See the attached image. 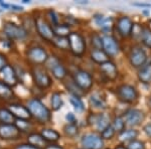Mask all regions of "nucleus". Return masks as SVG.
<instances>
[{"instance_id": "nucleus-1", "label": "nucleus", "mask_w": 151, "mask_h": 149, "mask_svg": "<svg viewBox=\"0 0 151 149\" xmlns=\"http://www.w3.org/2000/svg\"><path fill=\"white\" fill-rule=\"evenodd\" d=\"M26 107L28 108L35 120L40 124H47L52 120V112L42 102L37 98H30L26 102Z\"/></svg>"}, {"instance_id": "nucleus-2", "label": "nucleus", "mask_w": 151, "mask_h": 149, "mask_svg": "<svg viewBox=\"0 0 151 149\" xmlns=\"http://www.w3.org/2000/svg\"><path fill=\"white\" fill-rule=\"evenodd\" d=\"M2 35L13 42H18L27 40L29 32L21 24L5 20L2 23Z\"/></svg>"}, {"instance_id": "nucleus-3", "label": "nucleus", "mask_w": 151, "mask_h": 149, "mask_svg": "<svg viewBox=\"0 0 151 149\" xmlns=\"http://www.w3.org/2000/svg\"><path fill=\"white\" fill-rule=\"evenodd\" d=\"M30 75L35 86L41 90H47L52 87V80L45 67L42 66H32L30 70Z\"/></svg>"}, {"instance_id": "nucleus-4", "label": "nucleus", "mask_w": 151, "mask_h": 149, "mask_svg": "<svg viewBox=\"0 0 151 149\" xmlns=\"http://www.w3.org/2000/svg\"><path fill=\"white\" fill-rule=\"evenodd\" d=\"M33 19H35V28L37 35L43 40L47 41V42H52L53 38L55 37V35L53 32V27L47 20V18L38 15Z\"/></svg>"}, {"instance_id": "nucleus-5", "label": "nucleus", "mask_w": 151, "mask_h": 149, "mask_svg": "<svg viewBox=\"0 0 151 149\" xmlns=\"http://www.w3.org/2000/svg\"><path fill=\"white\" fill-rule=\"evenodd\" d=\"M25 57L28 63L32 66H42L47 63L48 55L45 48L40 45L29 46L25 52Z\"/></svg>"}, {"instance_id": "nucleus-6", "label": "nucleus", "mask_w": 151, "mask_h": 149, "mask_svg": "<svg viewBox=\"0 0 151 149\" xmlns=\"http://www.w3.org/2000/svg\"><path fill=\"white\" fill-rule=\"evenodd\" d=\"M45 68L50 71L53 77L58 81L65 80V77L68 76V71L64 66V63L55 55L48 57L47 63H45Z\"/></svg>"}, {"instance_id": "nucleus-7", "label": "nucleus", "mask_w": 151, "mask_h": 149, "mask_svg": "<svg viewBox=\"0 0 151 149\" xmlns=\"http://www.w3.org/2000/svg\"><path fill=\"white\" fill-rule=\"evenodd\" d=\"M70 50L75 57H82L86 52V41L79 32H72L69 36Z\"/></svg>"}, {"instance_id": "nucleus-8", "label": "nucleus", "mask_w": 151, "mask_h": 149, "mask_svg": "<svg viewBox=\"0 0 151 149\" xmlns=\"http://www.w3.org/2000/svg\"><path fill=\"white\" fill-rule=\"evenodd\" d=\"M22 133L15 124H0V140L16 141L21 138Z\"/></svg>"}, {"instance_id": "nucleus-9", "label": "nucleus", "mask_w": 151, "mask_h": 149, "mask_svg": "<svg viewBox=\"0 0 151 149\" xmlns=\"http://www.w3.org/2000/svg\"><path fill=\"white\" fill-rule=\"evenodd\" d=\"M73 80L83 91H88L93 86V78L86 71L78 70L73 74Z\"/></svg>"}, {"instance_id": "nucleus-10", "label": "nucleus", "mask_w": 151, "mask_h": 149, "mask_svg": "<svg viewBox=\"0 0 151 149\" xmlns=\"http://www.w3.org/2000/svg\"><path fill=\"white\" fill-rule=\"evenodd\" d=\"M0 80L8 85V86L13 88V89L19 84L18 77L11 63L6 65L3 69L0 71Z\"/></svg>"}, {"instance_id": "nucleus-11", "label": "nucleus", "mask_w": 151, "mask_h": 149, "mask_svg": "<svg viewBox=\"0 0 151 149\" xmlns=\"http://www.w3.org/2000/svg\"><path fill=\"white\" fill-rule=\"evenodd\" d=\"M5 106L11 111V113L14 115L16 119H20V120H30L32 117L29 112L28 108L26 105L22 103H18V102H11V103L6 104Z\"/></svg>"}, {"instance_id": "nucleus-12", "label": "nucleus", "mask_w": 151, "mask_h": 149, "mask_svg": "<svg viewBox=\"0 0 151 149\" xmlns=\"http://www.w3.org/2000/svg\"><path fill=\"white\" fill-rule=\"evenodd\" d=\"M117 95L119 99L125 103H132L138 98V93L133 86L130 85H122L117 90Z\"/></svg>"}, {"instance_id": "nucleus-13", "label": "nucleus", "mask_w": 151, "mask_h": 149, "mask_svg": "<svg viewBox=\"0 0 151 149\" xmlns=\"http://www.w3.org/2000/svg\"><path fill=\"white\" fill-rule=\"evenodd\" d=\"M147 60V55L142 48L140 46H134L132 48L129 55V60L134 68H140L145 63Z\"/></svg>"}, {"instance_id": "nucleus-14", "label": "nucleus", "mask_w": 151, "mask_h": 149, "mask_svg": "<svg viewBox=\"0 0 151 149\" xmlns=\"http://www.w3.org/2000/svg\"><path fill=\"white\" fill-rule=\"evenodd\" d=\"M82 144L85 149H101L103 147L104 142L101 136L94 133H89L83 136Z\"/></svg>"}, {"instance_id": "nucleus-15", "label": "nucleus", "mask_w": 151, "mask_h": 149, "mask_svg": "<svg viewBox=\"0 0 151 149\" xmlns=\"http://www.w3.org/2000/svg\"><path fill=\"white\" fill-rule=\"evenodd\" d=\"M88 123L91 126H96L97 130L101 132L110 125L108 116L105 114H91L88 117Z\"/></svg>"}, {"instance_id": "nucleus-16", "label": "nucleus", "mask_w": 151, "mask_h": 149, "mask_svg": "<svg viewBox=\"0 0 151 149\" xmlns=\"http://www.w3.org/2000/svg\"><path fill=\"white\" fill-rule=\"evenodd\" d=\"M103 40V50L109 57H115L119 53V45L118 42L113 36L105 35L102 37Z\"/></svg>"}, {"instance_id": "nucleus-17", "label": "nucleus", "mask_w": 151, "mask_h": 149, "mask_svg": "<svg viewBox=\"0 0 151 149\" xmlns=\"http://www.w3.org/2000/svg\"><path fill=\"white\" fill-rule=\"evenodd\" d=\"M14 99H15V93L13 88L0 80V103L3 105L4 103L8 104L14 102Z\"/></svg>"}, {"instance_id": "nucleus-18", "label": "nucleus", "mask_w": 151, "mask_h": 149, "mask_svg": "<svg viewBox=\"0 0 151 149\" xmlns=\"http://www.w3.org/2000/svg\"><path fill=\"white\" fill-rule=\"evenodd\" d=\"M133 22L128 16H122L118 19L117 21V29H118L119 33L123 37H127L131 35L133 28Z\"/></svg>"}, {"instance_id": "nucleus-19", "label": "nucleus", "mask_w": 151, "mask_h": 149, "mask_svg": "<svg viewBox=\"0 0 151 149\" xmlns=\"http://www.w3.org/2000/svg\"><path fill=\"white\" fill-rule=\"evenodd\" d=\"M144 114L142 111L137 109H132L129 110L127 113L125 114V119L127 122L128 125L130 126H136L139 125V124L144 120Z\"/></svg>"}, {"instance_id": "nucleus-20", "label": "nucleus", "mask_w": 151, "mask_h": 149, "mask_svg": "<svg viewBox=\"0 0 151 149\" xmlns=\"http://www.w3.org/2000/svg\"><path fill=\"white\" fill-rule=\"evenodd\" d=\"M26 142L40 149H45L48 145V143L42 137V135L40 133H36V132H32V133L28 134L27 137H26Z\"/></svg>"}, {"instance_id": "nucleus-21", "label": "nucleus", "mask_w": 151, "mask_h": 149, "mask_svg": "<svg viewBox=\"0 0 151 149\" xmlns=\"http://www.w3.org/2000/svg\"><path fill=\"white\" fill-rule=\"evenodd\" d=\"M101 71H102V73L111 81L116 80L117 76H118V71H117L115 63L110 62V60L105 63H102Z\"/></svg>"}, {"instance_id": "nucleus-22", "label": "nucleus", "mask_w": 151, "mask_h": 149, "mask_svg": "<svg viewBox=\"0 0 151 149\" xmlns=\"http://www.w3.org/2000/svg\"><path fill=\"white\" fill-rule=\"evenodd\" d=\"M40 134L48 144L55 143L60 139V134L52 128H42L40 130Z\"/></svg>"}, {"instance_id": "nucleus-23", "label": "nucleus", "mask_w": 151, "mask_h": 149, "mask_svg": "<svg viewBox=\"0 0 151 149\" xmlns=\"http://www.w3.org/2000/svg\"><path fill=\"white\" fill-rule=\"evenodd\" d=\"M0 121L2 124H15L16 118L6 106L0 107Z\"/></svg>"}, {"instance_id": "nucleus-24", "label": "nucleus", "mask_w": 151, "mask_h": 149, "mask_svg": "<svg viewBox=\"0 0 151 149\" xmlns=\"http://www.w3.org/2000/svg\"><path fill=\"white\" fill-rule=\"evenodd\" d=\"M53 32L55 36H58V37H69L73 31L70 30V26L65 23H60L53 26Z\"/></svg>"}, {"instance_id": "nucleus-25", "label": "nucleus", "mask_w": 151, "mask_h": 149, "mask_svg": "<svg viewBox=\"0 0 151 149\" xmlns=\"http://www.w3.org/2000/svg\"><path fill=\"white\" fill-rule=\"evenodd\" d=\"M91 58L94 60V62L98 63L100 65L109 62V55H107L104 50H96V48L91 52Z\"/></svg>"}, {"instance_id": "nucleus-26", "label": "nucleus", "mask_w": 151, "mask_h": 149, "mask_svg": "<svg viewBox=\"0 0 151 149\" xmlns=\"http://www.w3.org/2000/svg\"><path fill=\"white\" fill-rule=\"evenodd\" d=\"M65 88H67L68 91L70 93V95H73V96L81 98L83 95L85 94V91H83L81 88H80L77 84H76L74 80H70V81H68V82H65Z\"/></svg>"}, {"instance_id": "nucleus-27", "label": "nucleus", "mask_w": 151, "mask_h": 149, "mask_svg": "<svg viewBox=\"0 0 151 149\" xmlns=\"http://www.w3.org/2000/svg\"><path fill=\"white\" fill-rule=\"evenodd\" d=\"M138 78L143 84H150L151 83V63L144 66L139 73H138Z\"/></svg>"}, {"instance_id": "nucleus-28", "label": "nucleus", "mask_w": 151, "mask_h": 149, "mask_svg": "<svg viewBox=\"0 0 151 149\" xmlns=\"http://www.w3.org/2000/svg\"><path fill=\"white\" fill-rule=\"evenodd\" d=\"M63 105H64V102H63L62 94L58 91L52 92L50 96V106H52V111H58L63 107Z\"/></svg>"}, {"instance_id": "nucleus-29", "label": "nucleus", "mask_w": 151, "mask_h": 149, "mask_svg": "<svg viewBox=\"0 0 151 149\" xmlns=\"http://www.w3.org/2000/svg\"><path fill=\"white\" fill-rule=\"evenodd\" d=\"M15 125L18 127V129L20 130L21 133H27V135L32 133L33 124L30 120H20V119H16Z\"/></svg>"}, {"instance_id": "nucleus-30", "label": "nucleus", "mask_w": 151, "mask_h": 149, "mask_svg": "<svg viewBox=\"0 0 151 149\" xmlns=\"http://www.w3.org/2000/svg\"><path fill=\"white\" fill-rule=\"evenodd\" d=\"M52 43L60 50H70L69 37H58V36H55Z\"/></svg>"}, {"instance_id": "nucleus-31", "label": "nucleus", "mask_w": 151, "mask_h": 149, "mask_svg": "<svg viewBox=\"0 0 151 149\" xmlns=\"http://www.w3.org/2000/svg\"><path fill=\"white\" fill-rule=\"evenodd\" d=\"M90 105L96 109H105L106 108V102L104 98L99 94H94L90 98Z\"/></svg>"}, {"instance_id": "nucleus-32", "label": "nucleus", "mask_w": 151, "mask_h": 149, "mask_svg": "<svg viewBox=\"0 0 151 149\" xmlns=\"http://www.w3.org/2000/svg\"><path fill=\"white\" fill-rule=\"evenodd\" d=\"M63 130H64L65 135L69 138H75L76 136H78V134H79V128H78V126L75 125V124L68 123L67 125L64 126Z\"/></svg>"}, {"instance_id": "nucleus-33", "label": "nucleus", "mask_w": 151, "mask_h": 149, "mask_svg": "<svg viewBox=\"0 0 151 149\" xmlns=\"http://www.w3.org/2000/svg\"><path fill=\"white\" fill-rule=\"evenodd\" d=\"M70 103L72 104V106L74 107V109L78 112V113H82V112H84L85 106H84V103L82 102L81 98L70 95Z\"/></svg>"}, {"instance_id": "nucleus-34", "label": "nucleus", "mask_w": 151, "mask_h": 149, "mask_svg": "<svg viewBox=\"0 0 151 149\" xmlns=\"http://www.w3.org/2000/svg\"><path fill=\"white\" fill-rule=\"evenodd\" d=\"M138 132L136 130H133V129H129V130H125L123 131L122 133H120V140L121 141H133L135 140V138L137 137Z\"/></svg>"}, {"instance_id": "nucleus-35", "label": "nucleus", "mask_w": 151, "mask_h": 149, "mask_svg": "<svg viewBox=\"0 0 151 149\" xmlns=\"http://www.w3.org/2000/svg\"><path fill=\"white\" fill-rule=\"evenodd\" d=\"M13 45H14L13 41L9 40L5 36H3V37L0 38V52L6 55L7 52H10L12 48H13Z\"/></svg>"}, {"instance_id": "nucleus-36", "label": "nucleus", "mask_w": 151, "mask_h": 149, "mask_svg": "<svg viewBox=\"0 0 151 149\" xmlns=\"http://www.w3.org/2000/svg\"><path fill=\"white\" fill-rule=\"evenodd\" d=\"M142 42L146 48H151V29L148 27H144L142 31V36H141Z\"/></svg>"}, {"instance_id": "nucleus-37", "label": "nucleus", "mask_w": 151, "mask_h": 149, "mask_svg": "<svg viewBox=\"0 0 151 149\" xmlns=\"http://www.w3.org/2000/svg\"><path fill=\"white\" fill-rule=\"evenodd\" d=\"M45 18H47V20L50 23V25H52V27L58 25V24H60V18L58 17L57 12L55 10H52V9H50V10L47 12V17Z\"/></svg>"}, {"instance_id": "nucleus-38", "label": "nucleus", "mask_w": 151, "mask_h": 149, "mask_svg": "<svg viewBox=\"0 0 151 149\" xmlns=\"http://www.w3.org/2000/svg\"><path fill=\"white\" fill-rule=\"evenodd\" d=\"M125 125H126L125 121H124L121 117H116V118L113 120V124H112V126H113V128L115 129V131L120 132V133H122L123 131H125Z\"/></svg>"}, {"instance_id": "nucleus-39", "label": "nucleus", "mask_w": 151, "mask_h": 149, "mask_svg": "<svg viewBox=\"0 0 151 149\" xmlns=\"http://www.w3.org/2000/svg\"><path fill=\"white\" fill-rule=\"evenodd\" d=\"M115 132L116 131H115V129L113 128V126L109 125L103 132H102L101 137L103 139H112L114 137V135H115Z\"/></svg>"}, {"instance_id": "nucleus-40", "label": "nucleus", "mask_w": 151, "mask_h": 149, "mask_svg": "<svg viewBox=\"0 0 151 149\" xmlns=\"http://www.w3.org/2000/svg\"><path fill=\"white\" fill-rule=\"evenodd\" d=\"M91 40H92V45L95 46L96 50H102L103 48V40L98 35H93Z\"/></svg>"}, {"instance_id": "nucleus-41", "label": "nucleus", "mask_w": 151, "mask_h": 149, "mask_svg": "<svg viewBox=\"0 0 151 149\" xmlns=\"http://www.w3.org/2000/svg\"><path fill=\"white\" fill-rule=\"evenodd\" d=\"M127 149H145V146H144V143L142 141H139V140H133L131 142H129L128 146H127Z\"/></svg>"}, {"instance_id": "nucleus-42", "label": "nucleus", "mask_w": 151, "mask_h": 149, "mask_svg": "<svg viewBox=\"0 0 151 149\" xmlns=\"http://www.w3.org/2000/svg\"><path fill=\"white\" fill-rule=\"evenodd\" d=\"M142 31H143V28L141 27L140 25L138 24H134L133 25V28H132V35H134L135 37H141L142 36Z\"/></svg>"}, {"instance_id": "nucleus-43", "label": "nucleus", "mask_w": 151, "mask_h": 149, "mask_svg": "<svg viewBox=\"0 0 151 149\" xmlns=\"http://www.w3.org/2000/svg\"><path fill=\"white\" fill-rule=\"evenodd\" d=\"M9 62H8V58H7V55L5 53H1L0 52V71L3 69L6 65H8Z\"/></svg>"}, {"instance_id": "nucleus-44", "label": "nucleus", "mask_w": 151, "mask_h": 149, "mask_svg": "<svg viewBox=\"0 0 151 149\" xmlns=\"http://www.w3.org/2000/svg\"><path fill=\"white\" fill-rule=\"evenodd\" d=\"M65 120L69 122V124H75L77 125V118H76L75 114L72 113V112H69L65 115Z\"/></svg>"}, {"instance_id": "nucleus-45", "label": "nucleus", "mask_w": 151, "mask_h": 149, "mask_svg": "<svg viewBox=\"0 0 151 149\" xmlns=\"http://www.w3.org/2000/svg\"><path fill=\"white\" fill-rule=\"evenodd\" d=\"M12 149H40V148H36V147H35V146L30 145V144H28L27 142H26V143L17 144V145H15Z\"/></svg>"}, {"instance_id": "nucleus-46", "label": "nucleus", "mask_w": 151, "mask_h": 149, "mask_svg": "<svg viewBox=\"0 0 151 149\" xmlns=\"http://www.w3.org/2000/svg\"><path fill=\"white\" fill-rule=\"evenodd\" d=\"M76 22H78V21L75 17H73V16H67L65 24H67V25H69V26H72L73 24H75Z\"/></svg>"}, {"instance_id": "nucleus-47", "label": "nucleus", "mask_w": 151, "mask_h": 149, "mask_svg": "<svg viewBox=\"0 0 151 149\" xmlns=\"http://www.w3.org/2000/svg\"><path fill=\"white\" fill-rule=\"evenodd\" d=\"M9 8L13 11H17V12H20L23 10V7L22 6H19V5H16V4H10V7Z\"/></svg>"}, {"instance_id": "nucleus-48", "label": "nucleus", "mask_w": 151, "mask_h": 149, "mask_svg": "<svg viewBox=\"0 0 151 149\" xmlns=\"http://www.w3.org/2000/svg\"><path fill=\"white\" fill-rule=\"evenodd\" d=\"M143 130L146 133V135L149 136L151 138V124H147V125L144 126V128H143Z\"/></svg>"}, {"instance_id": "nucleus-49", "label": "nucleus", "mask_w": 151, "mask_h": 149, "mask_svg": "<svg viewBox=\"0 0 151 149\" xmlns=\"http://www.w3.org/2000/svg\"><path fill=\"white\" fill-rule=\"evenodd\" d=\"M45 149H64L60 145H58V144H55V143H50L45 147Z\"/></svg>"}, {"instance_id": "nucleus-50", "label": "nucleus", "mask_w": 151, "mask_h": 149, "mask_svg": "<svg viewBox=\"0 0 151 149\" xmlns=\"http://www.w3.org/2000/svg\"><path fill=\"white\" fill-rule=\"evenodd\" d=\"M134 5H136V6H142V7H147V6H149V4H143V3H135Z\"/></svg>"}, {"instance_id": "nucleus-51", "label": "nucleus", "mask_w": 151, "mask_h": 149, "mask_svg": "<svg viewBox=\"0 0 151 149\" xmlns=\"http://www.w3.org/2000/svg\"><path fill=\"white\" fill-rule=\"evenodd\" d=\"M115 149H127V147H125V146H123V145H118Z\"/></svg>"}, {"instance_id": "nucleus-52", "label": "nucleus", "mask_w": 151, "mask_h": 149, "mask_svg": "<svg viewBox=\"0 0 151 149\" xmlns=\"http://www.w3.org/2000/svg\"><path fill=\"white\" fill-rule=\"evenodd\" d=\"M23 3H30V1H29V0H23Z\"/></svg>"}, {"instance_id": "nucleus-53", "label": "nucleus", "mask_w": 151, "mask_h": 149, "mask_svg": "<svg viewBox=\"0 0 151 149\" xmlns=\"http://www.w3.org/2000/svg\"><path fill=\"white\" fill-rule=\"evenodd\" d=\"M149 104H150V107H151V98H150V101H149Z\"/></svg>"}, {"instance_id": "nucleus-54", "label": "nucleus", "mask_w": 151, "mask_h": 149, "mask_svg": "<svg viewBox=\"0 0 151 149\" xmlns=\"http://www.w3.org/2000/svg\"><path fill=\"white\" fill-rule=\"evenodd\" d=\"M1 106H3V104H1V103H0V107H1Z\"/></svg>"}, {"instance_id": "nucleus-55", "label": "nucleus", "mask_w": 151, "mask_h": 149, "mask_svg": "<svg viewBox=\"0 0 151 149\" xmlns=\"http://www.w3.org/2000/svg\"><path fill=\"white\" fill-rule=\"evenodd\" d=\"M0 124H1V121H0Z\"/></svg>"}]
</instances>
